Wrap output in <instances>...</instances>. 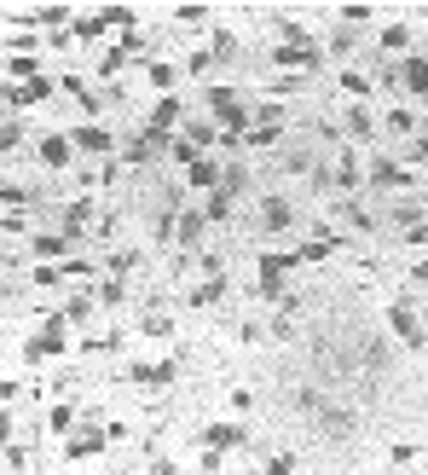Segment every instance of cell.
Masks as SVG:
<instances>
[{
  "instance_id": "obj_1",
  "label": "cell",
  "mask_w": 428,
  "mask_h": 475,
  "mask_svg": "<svg viewBox=\"0 0 428 475\" xmlns=\"http://www.w3.org/2000/svg\"><path fill=\"white\" fill-rule=\"evenodd\" d=\"M203 110H209V122L220 134H249L255 128V110H249V99L237 87H226V82H209L203 87Z\"/></svg>"
},
{
  "instance_id": "obj_2",
  "label": "cell",
  "mask_w": 428,
  "mask_h": 475,
  "mask_svg": "<svg viewBox=\"0 0 428 475\" xmlns=\"http://www.w3.org/2000/svg\"><path fill=\"white\" fill-rule=\"evenodd\" d=\"M266 70L273 76H295V82H313V76H324V46L313 41V46H273L266 53Z\"/></svg>"
},
{
  "instance_id": "obj_3",
  "label": "cell",
  "mask_w": 428,
  "mask_h": 475,
  "mask_svg": "<svg viewBox=\"0 0 428 475\" xmlns=\"http://www.w3.org/2000/svg\"><path fill=\"white\" fill-rule=\"evenodd\" d=\"M417 186V174H411L393 151H376L371 163H364V192H376V197H393V192H411Z\"/></svg>"
},
{
  "instance_id": "obj_4",
  "label": "cell",
  "mask_w": 428,
  "mask_h": 475,
  "mask_svg": "<svg viewBox=\"0 0 428 475\" xmlns=\"http://www.w3.org/2000/svg\"><path fill=\"white\" fill-rule=\"evenodd\" d=\"M58 354H70V319H65V313H41L35 337L24 342V359H29V366H41V359H58Z\"/></svg>"
},
{
  "instance_id": "obj_5",
  "label": "cell",
  "mask_w": 428,
  "mask_h": 475,
  "mask_svg": "<svg viewBox=\"0 0 428 475\" xmlns=\"http://www.w3.org/2000/svg\"><path fill=\"white\" fill-rule=\"evenodd\" d=\"M116 157H122V168H151V163H163V157H168V139H163V134H151V128L122 134Z\"/></svg>"
},
{
  "instance_id": "obj_6",
  "label": "cell",
  "mask_w": 428,
  "mask_h": 475,
  "mask_svg": "<svg viewBox=\"0 0 428 475\" xmlns=\"http://www.w3.org/2000/svg\"><path fill=\"white\" fill-rule=\"evenodd\" d=\"M53 93H58V82L41 70L35 82H0V105H6V110H41Z\"/></svg>"
},
{
  "instance_id": "obj_7",
  "label": "cell",
  "mask_w": 428,
  "mask_h": 475,
  "mask_svg": "<svg viewBox=\"0 0 428 475\" xmlns=\"http://www.w3.org/2000/svg\"><path fill=\"white\" fill-rule=\"evenodd\" d=\"M128 383H139V389H145V394H163V389H174V383H180V359H134V366H128Z\"/></svg>"
},
{
  "instance_id": "obj_8",
  "label": "cell",
  "mask_w": 428,
  "mask_h": 475,
  "mask_svg": "<svg viewBox=\"0 0 428 475\" xmlns=\"http://www.w3.org/2000/svg\"><path fill=\"white\" fill-rule=\"evenodd\" d=\"M249 447V423H209V430H197V452H244Z\"/></svg>"
},
{
  "instance_id": "obj_9",
  "label": "cell",
  "mask_w": 428,
  "mask_h": 475,
  "mask_svg": "<svg viewBox=\"0 0 428 475\" xmlns=\"http://www.w3.org/2000/svg\"><path fill=\"white\" fill-rule=\"evenodd\" d=\"M70 146H75V163H82V157H116V146L122 139L105 128V122H82V128L70 134Z\"/></svg>"
},
{
  "instance_id": "obj_10",
  "label": "cell",
  "mask_w": 428,
  "mask_h": 475,
  "mask_svg": "<svg viewBox=\"0 0 428 475\" xmlns=\"http://www.w3.org/2000/svg\"><path fill=\"white\" fill-rule=\"evenodd\" d=\"M105 447H110L105 423H75V435H65V458H70V464H93Z\"/></svg>"
},
{
  "instance_id": "obj_11",
  "label": "cell",
  "mask_w": 428,
  "mask_h": 475,
  "mask_svg": "<svg viewBox=\"0 0 428 475\" xmlns=\"http://www.w3.org/2000/svg\"><path fill=\"white\" fill-rule=\"evenodd\" d=\"M330 215H336V232H359V238L376 232V215L359 197H330Z\"/></svg>"
},
{
  "instance_id": "obj_12",
  "label": "cell",
  "mask_w": 428,
  "mask_h": 475,
  "mask_svg": "<svg viewBox=\"0 0 428 475\" xmlns=\"http://www.w3.org/2000/svg\"><path fill=\"white\" fill-rule=\"evenodd\" d=\"M255 203H261V220H255L261 232H273V238H278V232H290V227H295V203L284 197V192H261Z\"/></svg>"
},
{
  "instance_id": "obj_13",
  "label": "cell",
  "mask_w": 428,
  "mask_h": 475,
  "mask_svg": "<svg viewBox=\"0 0 428 475\" xmlns=\"http://www.w3.org/2000/svg\"><path fill=\"white\" fill-rule=\"evenodd\" d=\"M70 256H75V244L65 232H29V261H35V267H58Z\"/></svg>"
},
{
  "instance_id": "obj_14",
  "label": "cell",
  "mask_w": 428,
  "mask_h": 475,
  "mask_svg": "<svg viewBox=\"0 0 428 475\" xmlns=\"http://www.w3.org/2000/svg\"><path fill=\"white\" fill-rule=\"evenodd\" d=\"M35 163H41L46 174H65V168L75 163V146H70V134H41V139H35Z\"/></svg>"
},
{
  "instance_id": "obj_15",
  "label": "cell",
  "mask_w": 428,
  "mask_h": 475,
  "mask_svg": "<svg viewBox=\"0 0 428 475\" xmlns=\"http://www.w3.org/2000/svg\"><path fill=\"white\" fill-rule=\"evenodd\" d=\"M388 330L400 337L405 348H423L428 337H423V319H417V308H411V296H400V302L388 308Z\"/></svg>"
},
{
  "instance_id": "obj_16",
  "label": "cell",
  "mask_w": 428,
  "mask_h": 475,
  "mask_svg": "<svg viewBox=\"0 0 428 475\" xmlns=\"http://www.w3.org/2000/svg\"><path fill=\"white\" fill-rule=\"evenodd\" d=\"M180 122H185V105H180V93H163V99L151 105L145 128H151V134H163V139H174V134H180Z\"/></svg>"
},
{
  "instance_id": "obj_17",
  "label": "cell",
  "mask_w": 428,
  "mask_h": 475,
  "mask_svg": "<svg viewBox=\"0 0 428 475\" xmlns=\"http://www.w3.org/2000/svg\"><path fill=\"white\" fill-rule=\"evenodd\" d=\"M342 139H347V146H371V139H376L371 105H342Z\"/></svg>"
},
{
  "instance_id": "obj_18",
  "label": "cell",
  "mask_w": 428,
  "mask_h": 475,
  "mask_svg": "<svg viewBox=\"0 0 428 475\" xmlns=\"http://www.w3.org/2000/svg\"><path fill=\"white\" fill-rule=\"evenodd\" d=\"M220 174H226V163H220V157H197V163L185 168V192H203V197H209L214 186H220Z\"/></svg>"
},
{
  "instance_id": "obj_19",
  "label": "cell",
  "mask_w": 428,
  "mask_h": 475,
  "mask_svg": "<svg viewBox=\"0 0 428 475\" xmlns=\"http://www.w3.org/2000/svg\"><path fill=\"white\" fill-rule=\"evenodd\" d=\"M383 134L393 139V146H405V139H417V134H423L417 110H411V105H393V110H388V116H383Z\"/></svg>"
},
{
  "instance_id": "obj_20",
  "label": "cell",
  "mask_w": 428,
  "mask_h": 475,
  "mask_svg": "<svg viewBox=\"0 0 428 475\" xmlns=\"http://www.w3.org/2000/svg\"><path fill=\"white\" fill-rule=\"evenodd\" d=\"M180 139H185V146H197L203 157H214V151H220V128H214L209 116H192V122H180Z\"/></svg>"
},
{
  "instance_id": "obj_21",
  "label": "cell",
  "mask_w": 428,
  "mask_h": 475,
  "mask_svg": "<svg viewBox=\"0 0 428 475\" xmlns=\"http://www.w3.org/2000/svg\"><path fill=\"white\" fill-rule=\"evenodd\" d=\"M400 87L411 93V99H428V53L400 58Z\"/></svg>"
},
{
  "instance_id": "obj_22",
  "label": "cell",
  "mask_w": 428,
  "mask_h": 475,
  "mask_svg": "<svg viewBox=\"0 0 428 475\" xmlns=\"http://www.w3.org/2000/svg\"><path fill=\"white\" fill-rule=\"evenodd\" d=\"M226 290H232V278L214 273V278H197L192 290H185V302H192V308H220V302H226Z\"/></svg>"
},
{
  "instance_id": "obj_23",
  "label": "cell",
  "mask_w": 428,
  "mask_h": 475,
  "mask_svg": "<svg viewBox=\"0 0 428 475\" xmlns=\"http://www.w3.org/2000/svg\"><path fill=\"white\" fill-rule=\"evenodd\" d=\"M180 65H174V58H145V82L156 87V99H163V93H174V87H180Z\"/></svg>"
},
{
  "instance_id": "obj_24",
  "label": "cell",
  "mask_w": 428,
  "mask_h": 475,
  "mask_svg": "<svg viewBox=\"0 0 428 475\" xmlns=\"http://www.w3.org/2000/svg\"><path fill=\"white\" fill-rule=\"evenodd\" d=\"M75 423H82V406L75 400H53L46 406V435H75Z\"/></svg>"
},
{
  "instance_id": "obj_25",
  "label": "cell",
  "mask_w": 428,
  "mask_h": 475,
  "mask_svg": "<svg viewBox=\"0 0 428 475\" xmlns=\"http://www.w3.org/2000/svg\"><path fill=\"white\" fill-rule=\"evenodd\" d=\"M99 24H105V35H134L139 6H99Z\"/></svg>"
},
{
  "instance_id": "obj_26",
  "label": "cell",
  "mask_w": 428,
  "mask_h": 475,
  "mask_svg": "<svg viewBox=\"0 0 428 475\" xmlns=\"http://www.w3.org/2000/svg\"><path fill=\"white\" fill-rule=\"evenodd\" d=\"M319 46H324V65H330V58H353V53H359V29L336 24V29H330V35H324Z\"/></svg>"
},
{
  "instance_id": "obj_27",
  "label": "cell",
  "mask_w": 428,
  "mask_h": 475,
  "mask_svg": "<svg viewBox=\"0 0 428 475\" xmlns=\"http://www.w3.org/2000/svg\"><path fill=\"white\" fill-rule=\"evenodd\" d=\"M278 163H284V174H307V180H313V168H319V151L301 139V146H290V151L278 157Z\"/></svg>"
},
{
  "instance_id": "obj_28",
  "label": "cell",
  "mask_w": 428,
  "mask_h": 475,
  "mask_svg": "<svg viewBox=\"0 0 428 475\" xmlns=\"http://www.w3.org/2000/svg\"><path fill=\"white\" fill-rule=\"evenodd\" d=\"M336 87H342V93H347V99H353V105H364V99H371V93H376V87H371V76H364L359 65H347V70L336 76Z\"/></svg>"
},
{
  "instance_id": "obj_29",
  "label": "cell",
  "mask_w": 428,
  "mask_h": 475,
  "mask_svg": "<svg viewBox=\"0 0 428 475\" xmlns=\"http://www.w3.org/2000/svg\"><path fill=\"white\" fill-rule=\"evenodd\" d=\"M393 53H411V24H388L376 35V58H393Z\"/></svg>"
},
{
  "instance_id": "obj_30",
  "label": "cell",
  "mask_w": 428,
  "mask_h": 475,
  "mask_svg": "<svg viewBox=\"0 0 428 475\" xmlns=\"http://www.w3.org/2000/svg\"><path fill=\"white\" fill-rule=\"evenodd\" d=\"M0 464H6V470H35V435H29V440H12V447H0Z\"/></svg>"
},
{
  "instance_id": "obj_31",
  "label": "cell",
  "mask_w": 428,
  "mask_h": 475,
  "mask_svg": "<svg viewBox=\"0 0 428 475\" xmlns=\"http://www.w3.org/2000/svg\"><path fill=\"white\" fill-rule=\"evenodd\" d=\"M203 220H209V227H226V220H232V192H220V186H214V192L203 197Z\"/></svg>"
},
{
  "instance_id": "obj_32",
  "label": "cell",
  "mask_w": 428,
  "mask_h": 475,
  "mask_svg": "<svg viewBox=\"0 0 428 475\" xmlns=\"http://www.w3.org/2000/svg\"><path fill=\"white\" fill-rule=\"evenodd\" d=\"M93 302H99V308H122V302H128V278H99V284H93Z\"/></svg>"
},
{
  "instance_id": "obj_33",
  "label": "cell",
  "mask_w": 428,
  "mask_h": 475,
  "mask_svg": "<svg viewBox=\"0 0 428 475\" xmlns=\"http://www.w3.org/2000/svg\"><path fill=\"white\" fill-rule=\"evenodd\" d=\"M209 12L214 6H203V0H185V6H174V24L180 29H209Z\"/></svg>"
},
{
  "instance_id": "obj_34",
  "label": "cell",
  "mask_w": 428,
  "mask_h": 475,
  "mask_svg": "<svg viewBox=\"0 0 428 475\" xmlns=\"http://www.w3.org/2000/svg\"><path fill=\"white\" fill-rule=\"evenodd\" d=\"M180 70H185V76H203V82H209V76L220 70V58L209 53V46H197V53H185V58H180Z\"/></svg>"
},
{
  "instance_id": "obj_35",
  "label": "cell",
  "mask_w": 428,
  "mask_h": 475,
  "mask_svg": "<svg viewBox=\"0 0 428 475\" xmlns=\"http://www.w3.org/2000/svg\"><path fill=\"white\" fill-rule=\"evenodd\" d=\"M417 220H428V209H423V197H393V227H417Z\"/></svg>"
},
{
  "instance_id": "obj_36",
  "label": "cell",
  "mask_w": 428,
  "mask_h": 475,
  "mask_svg": "<svg viewBox=\"0 0 428 475\" xmlns=\"http://www.w3.org/2000/svg\"><path fill=\"white\" fill-rule=\"evenodd\" d=\"M58 313H65V319H70V330H75V325H87L93 313H99V302H93V290H87V296H70V302L58 308Z\"/></svg>"
},
{
  "instance_id": "obj_37",
  "label": "cell",
  "mask_w": 428,
  "mask_h": 475,
  "mask_svg": "<svg viewBox=\"0 0 428 475\" xmlns=\"http://www.w3.org/2000/svg\"><path fill=\"white\" fill-rule=\"evenodd\" d=\"M134 267H139L134 249H105V278H128Z\"/></svg>"
},
{
  "instance_id": "obj_38",
  "label": "cell",
  "mask_w": 428,
  "mask_h": 475,
  "mask_svg": "<svg viewBox=\"0 0 428 475\" xmlns=\"http://www.w3.org/2000/svg\"><path fill=\"white\" fill-rule=\"evenodd\" d=\"M376 18V6H364V0H347V6H336V24H347V29H364Z\"/></svg>"
},
{
  "instance_id": "obj_39",
  "label": "cell",
  "mask_w": 428,
  "mask_h": 475,
  "mask_svg": "<svg viewBox=\"0 0 428 475\" xmlns=\"http://www.w3.org/2000/svg\"><path fill=\"white\" fill-rule=\"evenodd\" d=\"M75 46H99L105 41V24H99V12H87V18H75Z\"/></svg>"
},
{
  "instance_id": "obj_40",
  "label": "cell",
  "mask_w": 428,
  "mask_h": 475,
  "mask_svg": "<svg viewBox=\"0 0 428 475\" xmlns=\"http://www.w3.org/2000/svg\"><path fill=\"white\" fill-rule=\"evenodd\" d=\"M203 46H209L220 65H232V58H237V35H232V29H209V41H203Z\"/></svg>"
},
{
  "instance_id": "obj_41",
  "label": "cell",
  "mask_w": 428,
  "mask_h": 475,
  "mask_svg": "<svg viewBox=\"0 0 428 475\" xmlns=\"http://www.w3.org/2000/svg\"><path fill=\"white\" fill-rule=\"evenodd\" d=\"M122 348V330H93V337H82V354H116Z\"/></svg>"
},
{
  "instance_id": "obj_42",
  "label": "cell",
  "mask_w": 428,
  "mask_h": 475,
  "mask_svg": "<svg viewBox=\"0 0 428 475\" xmlns=\"http://www.w3.org/2000/svg\"><path fill=\"white\" fill-rule=\"evenodd\" d=\"M400 163H405V168H423V163H428V134L405 139V146H400Z\"/></svg>"
},
{
  "instance_id": "obj_43",
  "label": "cell",
  "mask_w": 428,
  "mask_h": 475,
  "mask_svg": "<svg viewBox=\"0 0 428 475\" xmlns=\"http://www.w3.org/2000/svg\"><path fill=\"white\" fill-rule=\"evenodd\" d=\"M41 58H6V82H35Z\"/></svg>"
},
{
  "instance_id": "obj_44",
  "label": "cell",
  "mask_w": 428,
  "mask_h": 475,
  "mask_svg": "<svg viewBox=\"0 0 428 475\" xmlns=\"http://www.w3.org/2000/svg\"><path fill=\"white\" fill-rule=\"evenodd\" d=\"M197 157H203V151H197V146H185V139H180V134H174V139H168V163H174V168H192V163H197Z\"/></svg>"
},
{
  "instance_id": "obj_45",
  "label": "cell",
  "mask_w": 428,
  "mask_h": 475,
  "mask_svg": "<svg viewBox=\"0 0 428 475\" xmlns=\"http://www.w3.org/2000/svg\"><path fill=\"white\" fill-rule=\"evenodd\" d=\"M139 330H145V337H174V319H168L163 308H151L145 319H139Z\"/></svg>"
},
{
  "instance_id": "obj_46",
  "label": "cell",
  "mask_w": 428,
  "mask_h": 475,
  "mask_svg": "<svg viewBox=\"0 0 428 475\" xmlns=\"http://www.w3.org/2000/svg\"><path fill=\"white\" fill-rule=\"evenodd\" d=\"M24 139H29V134H24V122H0V157H12V151L24 146Z\"/></svg>"
},
{
  "instance_id": "obj_47",
  "label": "cell",
  "mask_w": 428,
  "mask_h": 475,
  "mask_svg": "<svg viewBox=\"0 0 428 475\" xmlns=\"http://www.w3.org/2000/svg\"><path fill=\"white\" fill-rule=\"evenodd\" d=\"M29 284H35V290H53V284H65V273H58V267H35V261H29Z\"/></svg>"
},
{
  "instance_id": "obj_48",
  "label": "cell",
  "mask_w": 428,
  "mask_h": 475,
  "mask_svg": "<svg viewBox=\"0 0 428 475\" xmlns=\"http://www.w3.org/2000/svg\"><path fill=\"white\" fill-rule=\"evenodd\" d=\"M29 389H35V383H24V377H6V383H0V406H18Z\"/></svg>"
},
{
  "instance_id": "obj_49",
  "label": "cell",
  "mask_w": 428,
  "mask_h": 475,
  "mask_svg": "<svg viewBox=\"0 0 428 475\" xmlns=\"http://www.w3.org/2000/svg\"><path fill=\"white\" fill-rule=\"evenodd\" d=\"M18 435H24V430H18V411H12V406H0V447H12Z\"/></svg>"
},
{
  "instance_id": "obj_50",
  "label": "cell",
  "mask_w": 428,
  "mask_h": 475,
  "mask_svg": "<svg viewBox=\"0 0 428 475\" xmlns=\"http://www.w3.org/2000/svg\"><path fill=\"white\" fill-rule=\"evenodd\" d=\"M400 244H405V249H428V220H417V227H405V232H400Z\"/></svg>"
},
{
  "instance_id": "obj_51",
  "label": "cell",
  "mask_w": 428,
  "mask_h": 475,
  "mask_svg": "<svg viewBox=\"0 0 428 475\" xmlns=\"http://www.w3.org/2000/svg\"><path fill=\"white\" fill-rule=\"evenodd\" d=\"M226 470V452H197V475H220Z\"/></svg>"
},
{
  "instance_id": "obj_52",
  "label": "cell",
  "mask_w": 428,
  "mask_h": 475,
  "mask_svg": "<svg viewBox=\"0 0 428 475\" xmlns=\"http://www.w3.org/2000/svg\"><path fill=\"white\" fill-rule=\"evenodd\" d=\"M46 53H75V29H58V35H46Z\"/></svg>"
},
{
  "instance_id": "obj_53",
  "label": "cell",
  "mask_w": 428,
  "mask_h": 475,
  "mask_svg": "<svg viewBox=\"0 0 428 475\" xmlns=\"http://www.w3.org/2000/svg\"><path fill=\"white\" fill-rule=\"evenodd\" d=\"M0 232H6V238H24V232H29V215H0Z\"/></svg>"
},
{
  "instance_id": "obj_54",
  "label": "cell",
  "mask_w": 428,
  "mask_h": 475,
  "mask_svg": "<svg viewBox=\"0 0 428 475\" xmlns=\"http://www.w3.org/2000/svg\"><path fill=\"white\" fill-rule=\"evenodd\" d=\"M261 475H295V458H284V452H278V458H266Z\"/></svg>"
},
{
  "instance_id": "obj_55",
  "label": "cell",
  "mask_w": 428,
  "mask_h": 475,
  "mask_svg": "<svg viewBox=\"0 0 428 475\" xmlns=\"http://www.w3.org/2000/svg\"><path fill=\"white\" fill-rule=\"evenodd\" d=\"M145 475H180V464H174V458H151Z\"/></svg>"
},
{
  "instance_id": "obj_56",
  "label": "cell",
  "mask_w": 428,
  "mask_h": 475,
  "mask_svg": "<svg viewBox=\"0 0 428 475\" xmlns=\"http://www.w3.org/2000/svg\"><path fill=\"white\" fill-rule=\"evenodd\" d=\"M417 464V447H393V470H411Z\"/></svg>"
},
{
  "instance_id": "obj_57",
  "label": "cell",
  "mask_w": 428,
  "mask_h": 475,
  "mask_svg": "<svg viewBox=\"0 0 428 475\" xmlns=\"http://www.w3.org/2000/svg\"><path fill=\"white\" fill-rule=\"evenodd\" d=\"M411 284H423V290H428V261H417V267H411Z\"/></svg>"
},
{
  "instance_id": "obj_58",
  "label": "cell",
  "mask_w": 428,
  "mask_h": 475,
  "mask_svg": "<svg viewBox=\"0 0 428 475\" xmlns=\"http://www.w3.org/2000/svg\"><path fill=\"white\" fill-rule=\"evenodd\" d=\"M417 12H423V18H428V6H417Z\"/></svg>"
},
{
  "instance_id": "obj_59",
  "label": "cell",
  "mask_w": 428,
  "mask_h": 475,
  "mask_svg": "<svg viewBox=\"0 0 428 475\" xmlns=\"http://www.w3.org/2000/svg\"><path fill=\"white\" fill-rule=\"evenodd\" d=\"M139 475H145V470H139Z\"/></svg>"
}]
</instances>
